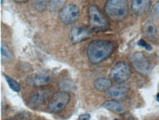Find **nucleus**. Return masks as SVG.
Masks as SVG:
<instances>
[{
	"instance_id": "f257e3e1",
	"label": "nucleus",
	"mask_w": 159,
	"mask_h": 120,
	"mask_svg": "<svg viewBox=\"0 0 159 120\" xmlns=\"http://www.w3.org/2000/svg\"><path fill=\"white\" fill-rule=\"evenodd\" d=\"M113 44L109 41L95 40L89 44L87 50V57L93 64H98L111 55Z\"/></svg>"
},
{
	"instance_id": "f03ea898",
	"label": "nucleus",
	"mask_w": 159,
	"mask_h": 120,
	"mask_svg": "<svg viewBox=\"0 0 159 120\" xmlns=\"http://www.w3.org/2000/svg\"><path fill=\"white\" fill-rule=\"evenodd\" d=\"M105 13L113 21H122L127 17L128 5L126 0H108L105 5Z\"/></svg>"
},
{
	"instance_id": "7ed1b4c3",
	"label": "nucleus",
	"mask_w": 159,
	"mask_h": 120,
	"mask_svg": "<svg viewBox=\"0 0 159 120\" xmlns=\"http://www.w3.org/2000/svg\"><path fill=\"white\" fill-rule=\"evenodd\" d=\"M89 26L94 31H104L109 27V22L103 14L95 6L93 5L89 9Z\"/></svg>"
},
{
	"instance_id": "20e7f679",
	"label": "nucleus",
	"mask_w": 159,
	"mask_h": 120,
	"mask_svg": "<svg viewBox=\"0 0 159 120\" xmlns=\"http://www.w3.org/2000/svg\"><path fill=\"white\" fill-rule=\"evenodd\" d=\"M70 97L65 91H58L53 95L48 103V110L53 113H58L65 108L70 102Z\"/></svg>"
},
{
	"instance_id": "39448f33",
	"label": "nucleus",
	"mask_w": 159,
	"mask_h": 120,
	"mask_svg": "<svg viewBox=\"0 0 159 120\" xmlns=\"http://www.w3.org/2000/svg\"><path fill=\"white\" fill-rule=\"evenodd\" d=\"M131 71L129 65L125 62H119L111 69L110 78L116 83H123L130 78Z\"/></svg>"
},
{
	"instance_id": "423d86ee",
	"label": "nucleus",
	"mask_w": 159,
	"mask_h": 120,
	"mask_svg": "<svg viewBox=\"0 0 159 120\" xmlns=\"http://www.w3.org/2000/svg\"><path fill=\"white\" fill-rule=\"evenodd\" d=\"M79 8L75 5H68L62 8L60 13V18L65 24H71L76 22L79 17Z\"/></svg>"
},
{
	"instance_id": "0eeeda50",
	"label": "nucleus",
	"mask_w": 159,
	"mask_h": 120,
	"mask_svg": "<svg viewBox=\"0 0 159 120\" xmlns=\"http://www.w3.org/2000/svg\"><path fill=\"white\" fill-rule=\"evenodd\" d=\"M131 63L136 72L142 74H148L150 66L147 59L142 52H136L132 55Z\"/></svg>"
},
{
	"instance_id": "6e6552de",
	"label": "nucleus",
	"mask_w": 159,
	"mask_h": 120,
	"mask_svg": "<svg viewBox=\"0 0 159 120\" xmlns=\"http://www.w3.org/2000/svg\"><path fill=\"white\" fill-rule=\"evenodd\" d=\"M91 36L92 33L88 28L84 26H76L71 30L69 38L71 42L76 44L88 39Z\"/></svg>"
},
{
	"instance_id": "1a4fd4ad",
	"label": "nucleus",
	"mask_w": 159,
	"mask_h": 120,
	"mask_svg": "<svg viewBox=\"0 0 159 120\" xmlns=\"http://www.w3.org/2000/svg\"><path fill=\"white\" fill-rule=\"evenodd\" d=\"M151 0H130L131 11L136 16H143L149 11Z\"/></svg>"
},
{
	"instance_id": "9d476101",
	"label": "nucleus",
	"mask_w": 159,
	"mask_h": 120,
	"mask_svg": "<svg viewBox=\"0 0 159 120\" xmlns=\"http://www.w3.org/2000/svg\"><path fill=\"white\" fill-rule=\"evenodd\" d=\"M50 82L49 75L43 73H37L30 75L26 78V83L30 86H42L48 84Z\"/></svg>"
},
{
	"instance_id": "9b49d317",
	"label": "nucleus",
	"mask_w": 159,
	"mask_h": 120,
	"mask_svg": "<svg viewBox=\"0 0 159 120\" xmlns=\"http://www.w3.org/2000/svg\"><path fill=\"white\" fill-rule=\"evenodd\" d=\"M128 89L123 86L111 87L107 91V96L112 99H121L127 94Z\"/></svg>"
},
{
	"instance_id": "f8f14e48",
	"label": "nucleus",
	"mask_w": 159,
	"mask_h": 120,
	"mask_svg": "<svg viewBox=\"0 0 159 120\" xmlns=\"http://www.w3.org/2000/svg\"><path fill=\"white\" fill-rule=\"evenodd\" d=\"M49 92L47 91H40L32 94L30 98V103L32 105H40L47 98Z\"/></svg>"
},
{
	"instance_id": "ddd939ff",
	"label": "nucleus",
	"mask_w": 159,
	"mask_h": 120,
	"mask_svg": "<svg viewBox=\"0 0 159 120\" xmlns=\"http://www.w3.org/2000/svg\"><path fill=\"white\" fill-rule=\"evenodd\" d=\"M144 35L148 38H154L157 34V28L151 21L146 22L143 27Z\"/></svg>"
},
{
	"instance_id": "4468645a",
	"label": "nucleus",
	"mask_w": 159,
	"mask_h": 120,
	"mask_svg": "<svg viewBox=\"0 0 159 120\" xmlns=\"http://www.w3.org/2000/svg\"><path fill=\"white\" fill-rule=\"evenodd\" d=\"M112 83L111 80L107 78H98L95 81L94 86L96 90L100 91H107L108 89L111 87Z\"/></svg>"
},
{
	"instance_id": "2eb2a0df",
	"label": "nucleus",
	"mask_w": 159,
	"mask_h": 120,
	"mask_svg": "<svg viewBox=\"0 0 159 120\" xmlns=\"http://www.w3.org/2000/svg\"><path fill=\"white\" fill-rule=\"evenodd\" d=\"M103 106L106 109L109 110V111H111V112L116 113H120L123 111V106H122L119 103L114 100H109L105 102V103H103Z\"/></svg>"
},
{
	"instance_id": "dca6fc26",
	"label": "nucleus",
	"mask_w": 159,
	"mask_h": 120,
	"mask_svg": "<svg viewBox=\"0 0 159 120\" xmlns=\"http://www.w3.org/2000/svg\"><path fill=\"white\" fill-rule=\"evenodd\" d=\"M3 75L4 77H5L6 81H7L8 85H9L10 88H11L12 90L16 91V92H18V91H20V90H21V85H20V84L17 82V81L15 80L12 78L8 77L7 75L6 74H3Z\"/></svg>"
},
{
	"instance_id": "f3484780",
	"label": "nucleus",
	"mask_w": 159,
	"mask_h": 120,
	"mask_svg": "<svg viewBox=\"0 0 159 120\" xmlns=\"http://www.w3.org/2000/svg\"><path fill=\"white\" fill-rule=\"evenodd\" d=\"M68 0H50L49 6L52 11H56L62 8Z\"/></svg>"
},
{
	"instance_id": "a211bd4d",
	"label": "nucleus",
	"mask_w": 159,
	"mask_h": 120,
	"mask_svg": "<svg viewBox=\"0 0 159 120\" xmlns=\"http://www.w3.org/2000/svg\"><path fill=\"white\" fill-rule=\"evenodd\" d=\"M48 0H34L33 7L38 12H42L46 9Z\"/></svg>"
},
{
	"instance_id": "6ab92c4d",
	"label": "nucleus",
	"mask_w": 159,
	"mask_h": 120,
	"mask_svg": "<svg viewBox=\"0 0 159 120\" xmlns=\"http://www.w3.org/2000/svg\"><path fill=\"white\" fill-rule=\"evenodd\" d=\"M1 55L2 59H8L11 56V51L8 49L7 46L3 42H2L1 45Z\"/></svg>"
},
{
	"instance_id": "aec40b11",
	"label": "nucleus",
	"mask_w": 159,
	"mask_h": 120,
	"mask_svg": "<svg viewBox=\"0 0 159 120\" xmlns=\"http://www.w3.org/2000/svg\"><path fill=\"white\" fill-rule=\"evenodd\" d=\"M60 87L62 89H70V90H73V89H74L75 85L73 83L71 82V81H69V80H62L61 81L60 83Z\"/></svg>"
},
{
	"instance_id": "412c9836",
	"label": "nucleus",
	"mask_w": 159,
	"mask_h": 120,
	"mask_svg": "<svg viewBox=\"0 0 159 120\" xmlns=\"http://www.w3.org/2000/svg\"><path fill=\"white\" fill-rule=\"evenodd\" d=\"M137 44L139 46H142V47H144L145 50H147L148 51H151L152 50V46L148 44L145 41L144 39H140L139 41L137 42Z\"/></svg>"
},
{
	"instance_id": "4be33fe9",
	"label": "nucleus",
	"mask_w": 159,
	"mask_h": 120,
	"mask_svg": "<svg viewBox=\"0 0 159 120\" xmlns=\"http://www.w3.org/2000/svg\"><path fill=\"white\" fill-rule=\"evenodd\" d=\"M152 16H153V17L156 18V19H159V2L156 3V5H155L153 6V7H152Z\"/></svg>"
},
{
	"instance_id": "5701e85b",
	"label": "nucleus",
	"mask_w": 159,
	"mask_h": 120,
	"mask_svg": "<svg viewBox=\"0 0 159 120\" xmlns=\"http://www.w3.org/2000/svg\"><path fill=\"white\" fill-rule=\"evenodd\" d=\"M90 119V115L88 113H84V114H81L79 116V120H88Z\"/></svg>"
},
{
	"instance_id": "b1692460",
	"label": "nucleus",
	"mask_w": 159,
	"mask_h": 120,
	"mask_svg": "<svg viewBox=\"0 0 159 120\" xmlns=\"http://www.w3.org/2000/svg\"><path fill=\"white\" fill-rule=\"evenodd\" d=\"M14 1L18 3H22V2H25L28 1V0H14Z\"/></svg>"
},
{
	"instance_id": "393cba45",
	"label": "nucleus",
	"mask_w": 159,
	"mask_h": 120,
	"mask_svg": "<svg viewBox=\"0 0 159 120\" xmlns=\"http://www.w3.org/2000/svg\"><path fill=\"white\" fill-rule=\"evenodd\" d=\"M156 99H157V101H158V103H159V93H158V94H157Z\"/></svg>"
},
{
	"instance_id": "a878e982",
	"label": "nucleus",
	"mask_w": 159,
	"mask_h": 120,
	"mask_svg": "<svg viewBox=\"0 0 159 120\" xmlns=\"http://www.w3.org/2000/svg\"><path fill=\"white\" fill-rule=\"evenodd\" d=\"M2 2H3V0H1V5L2 4Z\"/></svg>"
}]
</instances>
